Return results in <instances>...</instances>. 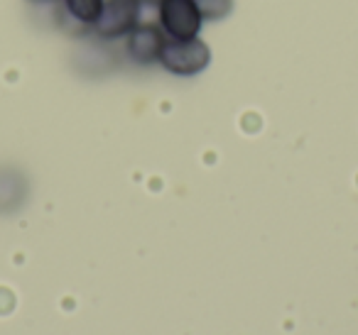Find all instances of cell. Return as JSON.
<instances>
[{
    "label": "cell",
    "mask_w": 358,
    "mask_h": 335,
    "mask_svg": "<svg viewBox=\"0 0 358 335\" xmlns=\"http://www.w3.org/2000/svg\"><path fill=\"white\" fill-rule=\"evenodd\" d=\"M157 25L167 40H194L204 27L196 0H159Z\"/></svg>",
    "instance_id": "2"
},
{
    "label": "cell",
    "mask_w": 358,
    "mask_h": 335,
    "mask_svg": "<svg viewBox=\"0 0 358 335\" xmlns=\"http://www.w3.org/2000/svg\"><path fill=\"white\" fill-rule=\"evenodd\" d=\"M204 22H219L234 13V0H196Z\"/></svg>",
    "instance_id": "6"
},
{
    "label": "cell",
    "mask_w": 358,
    "mask_h": 335,
    "mask_svg": "<svg viewBox=\"0 0 358 335\" xmlns=\"http://www.w3.org/2000/svg\"><path fill=\"white\" fill-rule=\"evenodd\" d=\"M140 13H143L140 0H106L101 17L91 27V35L101 42L125 40L140 22Z\"/></svg>",
    "instance_id": "3"
},
{
    "label": "cell",
    "mask_w": 358,
    "mask_h": 335,
    "mask_svg": "<svg viewBox=\"0 0 358 335\" xmlns=\"http://www.w3.org/2000/svg\"><path fill=\"white\" fill-rule=\"evenodd\" d=\"M64 3V13L76 22L79 27H91L96 25V20L101 17V10H103L106 0H62Z\"/></svg>",
    "instance_id": "5"
},
{
    "label": "cell",
    "mask_w": 358,
    "mask_h": 335,
    "mask_svg": "<svg viewBox=\"0 0 358 335\" xmlns=\"http://www.w3.org/2000/svg\"><path fill=\"white\" fill-rule=\"evenodd\" d=\"M211 64V50L201 37L194 40H164L162 54H159V66L167 74L182 76H199Z\"/></svg>",
    "instance_id": "1"
},
{
    "label": "cell",
    "mask_w": 358,
    "mask_h": 335,
    "mask_svg": "<svg viewBox=\"0 0 358 335\" xmlns=\"http://www.w3.org/2000/svg\"><path fill=\"white\" fill-rule=\"evenodd\" d=\"M140 3H143V8H145V6H152V8H157V3H159V0H140Z\"/></svg>",
    "instance_id": "7"
},
{
    "label": "cell",
    "mask_w": 358,
    "mask_h": 335,
    "mask_svg": "<svg viewBox=\"0 0 358 335\" xmlns=\"http://www.w3.org/2000/svg\"><path fill=\"white\" fill-rule=\"evenodd\" d=\"M164 32L157 22H138L128 37H125V54L133 64L152 66L159 64V54L164 47Z\"/></svg>",
    "instance_id": "4"
}]
</instances>
